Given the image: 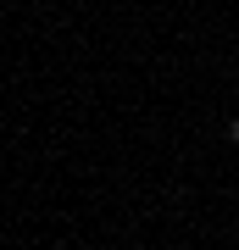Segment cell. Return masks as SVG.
Masks as SVG:
<instances>
[{
	"label": "cell",
	"mask_w": 239,
	"mask_h": 250,
	"mask_svg": "<svg viewBox=\"0 0 239 250\" xmlns=\"http://www.w3.org/2000/svg\"><path fill=\"white\" fill-rule=\"evenodd\" d=\"M228 139H234V145H239V117H234V123H228Z\"/></svg>",
	"instance_id": "cell-1"
}]
</instances>
